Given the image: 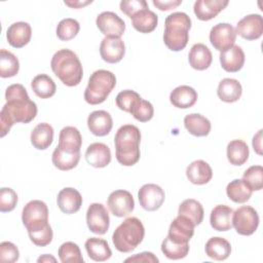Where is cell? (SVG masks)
Listing matches in <instances>:
<instances>
[{"label":"cell","instance_id":"obj_13","mask_svg":"<svg viewBox=\"0 0 263 263\" xmlns=\"http://www.w3.org/2000/svg\"><path fill=\"white\" fill-rule=\"evenodd\" d=\"M97 27L106 37H121L125 31V23L115 12L104 11L97 16Z\"/></svg>","mask_w":263,"mask_h":263},{"label":"cell","instance_id":"obj_33","mask_svg":"<svg viewBox=\"0 0 263 263\" xmlns=\"http://www.w3.org/2000/svg\"><path fill=\"white\" fill-rule=\"evenodd\" d=\"M53 141V128L49 123L37 124L31 133V143L38 150L47 149Z\"/></svg>","mask_w":263,"mask_h":263},{"label":"cell","instance_id":"obj_51","mask_svg":"<svg viewBox=\"0 0 263 263\" xmlns=\"http://www.w3.org/2000/svg\"><path fill=\"white\" fill-rule=\"evenodd\" d=\"M153 5L161 11H166L174 9L182 4V0H168V1H161V0H153Z\"/></svg>","mask_w":263,"mask_h":263},{"label":"cell","instance_id":"obj_32","mask_svg":"<svg viewBox=\"0 0 263 263\" xmlns=\"http://www.w3.org/2000/svg\"><path fill=\"white\" fill-rule=\"evenodd\" d=\"M184 125L189 134L195 137H205L211 132L210 120L198 113H191L185 116Z\"/></svg>","mask_w":263,"mask_h":263},{"label":"cell","instance_id":"obj_18","mask_svg":"<svg viewBox=\"0 0 263 263\" xmlns=\"http://www.w3.org/2000/svg\"><path fill=\"white\" fill-rule=\"evenodd\" d=\"M31 26L26 22L13 23L6 31L7 41L14 48H22L27 45L31 40Z\"/></svg>","mask_w":263,"mask_h":263},{"label":"cell","instance_id":"obj_38","mask_svg":"<svg viewBox=\"0 0 263 263\" xmlns=\"http://www.w3.org/2000/svg\"><path fill=\"white\" fill-rule=\"evenodd\" d=\"M252 190L240 179L231 181L226 187V193L229 199L236 203L247 202L252 196Z\"/></svg>","mask_w":263,"mask_h":263},{"label":"cell","instance_id":"obj_9","mask_svg":"<svg viewBox=\"0 0 263 263\" xmlns=\"http://www.w3.org/2000/svg\"><path fill=\"white\" fill-rule=\"evenodd\" d=\"M86 224L88 229L99 235L105 234L110 226V218L107 209L99 202L91 203L86 212Z\"/></svg>","mask_w":263,"mask_h":263},{"label":"cell","instance_id":"obj_39","mask_svg":"<svg viewBox=\"0 0 263 263\" xmlns=\"http://www.w3.org/2000/svg\"><path fill=\"white\" fill-rule=\"evenodd\" d=\"M20 62L10 51L2 48L0 50V76L2 78L13 77L18 73Z\"/></svg>","mask_w":263,"mask_h":263},{"label":"cell","instance_id":"obj_6","mask_svg":"<svg viewBox=\"0 0 263 263\" xmlns=\"http://www.w3.org/2000/svg\"><path fill=\"white\" fill-rule=\"evenodd\" d=\"M116 85L115 75L108 70L95 71L84 90V100L89 105H98L108 98Z\"/></svg>","mask_w":263,"mask_h":263},{"label":"cell","instance_id":"obj_54","mask_svg":"<svg viewBox=\"0 0 263 263\" xmlns=\"http://www.w3.org/2000/svg\"><path fill=\"white\" fill-rule=\"evenodd\" d=\"M55 262L57 260H55V258L54 257H52L51 255H43V256H41V257H39L38 259H37V262L38 263H40V262Z\"/></svg>","mask_w":263,"mask_h":263},{"label":"cell","instance_id":"obj_34","mask_svg":"<svg viewBox=\"0 0 263 263\" xmlns=\"http://www.w3.org/2000/svg\"><path fill=\"white\" fill-rule=\"evenodd\" d=\"M80 160V152H69L59 146L54 149L51 156L53 165L61 171H70L74 168Z\"/></svg>","mask_w":263,"mask_h":263},{"label":"cell","instance_id":"obj_4","mask_svg":"<svg viewBox=\"0 0 263 263\" xmlns=\"http://www.w3.org/2000/svg\"><path fill=\"white\" fill-rule=\"evenodd\" d=\"M191 20L185 12H174L164 22L163 42L173 51L184 49L189 40Z\"/></svg>","mask_w":263,"mask_h":263},{"label":"cell","instance_id":"obj_15","mask_svg":"<svg viewBox=\"0 0 263 263\" xmlns=\"http://www.w3.org/2000/svg\"><path fill=\"white\" fill-rule=\"evenodd\" d=\"M125 53V45L120 37H105L100 45V54L103 61L109 64L120 62Z\"/></svg>","mask_w":263,"mask_h":263},{"label":"cell","instance_id":"obj_37","mask_svg":"<svg viewBox=\"0 0 263 263\" xmlns=\"http://www.w3.org/2000/svg\"><path fill=\"white\" fill-rule=\"evenodd\" d=\"M31 87L34 93L41 99L51 98L57 90L54 81L46 74H39L35 76L31 82Z\"/></svg>","mask_w":263,"mask_h":263},{"label":"cell","instance_id":"obj_1","mask_svg":"<svg viewBox=\"0 0 263 263\" xmlns=\"http://www.w3.org/2000/svg\"><path fill=\"white\" fill-rule=\"evenodd\" d=\"M6 104L0 112V137L7 135L15 122L29 123L37 115V105L31 101L24 85H9L5 90Z\"/></svg>","mask_w":263,"mask_h":263},{"label":"cell","instance_id":"obj_2","mask_svg":"<svg viewBox=\"0 0 263 263\" xmlns=\"http://www.w3.org/2000/svg\"><path fill=\"white\" fill-rule=\"evenodd\" d=\"M141 132L133 124H124L118 128L114 137L117 161L124 166H132L140 159Z\"/></svg>","mask_w":263,"mask_h":263},{"label":"cell","instance_id":"obj_40","mask_svg":"<svg viewBox=\"0 0 263 263\" xmlns=\"http://www.w3.org/2000/svg\"><path fill=\"white\" fill-rule=\"evenodd\" d=\"M161 252L171 260H179L185 258L189 253V242L181 243L172 240L166 236L161 243Z\"/></svg>","mask_w":263,"mask_h":263},{"label":"cell","instance_id":"obj_11","mask_svg":"<svg viewBox=\"0 0 263 263\" xmlns=\"http://www.w3.org/2000/svg\"><path fill=\"white\" fill-rule=\"evenodd\" d=\"M235 39V29L228 23L217 24L211 29L210 42L219 51H224L233 46Z\"/></svg>","mask_w":263,"mask_h":263},{"label":"cell","instance_id":"obj_19","mask_svg":"<svg viewBox=\"0 0 263 263\" xmlns=\"http://www.w3.org/2000/svg\"><path fill=\"white\" fill-rule=\"evenodd\" d=\"M85 160L93 167H105L111 161L110 148L104 143H92L85 151Z\"/></svg>","mask_w":263,"mask_h":263},{"label":"cell","instance_id":"obj_31","mask_svg":"<svg viewBox=\"0 0 263 263\" xmlns=\"http://www.w3.org/2000/svg\"><path fill=\"white\" fill-rule=\"evenodd\" d=\"M158 23V17L149 8H144L132 16L133 27L140 33H151L153 32Z\"/></svg>","mask_w":263,"mask_h":263},{"label":"cell","instance_id":"obj_25","mask_svg":"<svg viewBox=\"0 0 263 263\" xmlns=\"http://www.w3.org/2000/svg\"><path fill=\"white\" fill-rule=\"evenodd\" d=\"M188 61L193 69L203 71L211 66L213 55L208 46L202 43H196L189 51Z\"/></svg>","mask_w":263,"mask_h":263},{"label":"cell","instance_id":"obj_46","mask_svg":"<svg viewBox=\"0 0 263 263\" xmlns=\"http://www.w3.org/2000/svg\"><path fill=\"white\" fill-rule=\"evenodd\" d=\"M17 203V194L11 188L0 189V211L2 213L11 212Z\"/></svg>","mask_w":263,"mask_h":263},{"label":"cell","instance_id":"obj_8","mask_svg":"<svg viewBox=\"0 0 263 263\" xmlns=\"http://www.w3.org/2000/svg\"><path fill=\"white\" fill-rule=\"evenodd\" d=\"M259 215L257 211L250 206L243 205L233 212L232 226L240 235H252L258 228Z\"/></svg>","mask_w":263,"mask_h":263},{"label":"cell","instance_id":"obj_16","mask_svg":"<svg viewBox=\"0 0 263 263\" xmlns=\"http://www.w3.org/2000/svg\"><path fill=\"white\" fill-rule=\"evenodd\" d=\"M194 224L188 218L178 215L170 225L167 236L176 242L188 243L194 234Z\"/></svg>","mask_w":263,"mask_h":263},{"label":"cell","instance_id":"obj_52","mask_svg":"<svg viewBox=\"0 0 263 263\" xmlns=\"http://www.w3.org/2000/svg\"><path fill=\"white\" fill-rule=\"evenodd\" d=\"M253 148L255 152L262 155V129H260L253 138Z\"/></svg>","mask_w":263,"mask_h":263},{"label":"cell","instance_id":"obj_35","mask_svg":"<svg viewBox=\"0 0 263 263\" xmlns=\"http://www.w3.org/2000/svg\"><path fill=\"white\" fill-rule=\"evenodd\" d=\"M203 208L199 201L193 198L185 199L179 205L178 215L188 218L194 226L199 225L203 220Z\"/></svg>","mask_w":263,"mask_h":263},{"label":"cell","instance_id":"obj_23","mask_svg":"<svg viewBox=\"0 0 263 263\" xmlns=\"http://www.w3.org/2000/svg\"><path fill=\"white\" fill-rule=\"evenodd\" d=\"M233 210L226 204L216 205L210 216L211 226L217 231H228L232 228Z\"/></svg>","mask_w":263,"mask_h":263},{"label":"cell","instance_id":"obj_22","mask_svg":"<svg viewBox=\"0 0 263 263\" xmlns=\"http://www.w3.org/2000/svg\"><path fill=\"white\" fill-rule=\"evenodd\" d=\"M220 63L226 72H238L245 64V52L238 45H233L230 48L221 51Z\"/></svg>","mask_w":263,"mask_h":263},{"label":"cell","instance_id":"obj_24","mask_svg":"<svg viewBox=\"0 0 263 263\" xmlns=\"http://www.w3.org/2000/svg\"><path fill=\"white\" fill-rule=\"evenodd\" d=\"M188 180L195 185H204L209 183L213 177L212 167L204 160H195L186 168Z\"/></svg>","mask_w":263,"mask_h":263},{"label":"cell","instance_id":"obj_43","mask_svg":"<svg viewBox=\"0 0 263 263\" xmlns=\"http://www.w3.org/2000/svg\"><path fill=\"white\" fill-rule=\"evenodd\" d=\"M241 180L252 191L261 190L263 187V167L261 165L250 166L243 173Z\"/></svg>","mask_w":263,"mask_h":263},{"label":"cell","instance_id":"obj_7","mask_svg":"<svg viewBox=\"0 0 263 263\" xmlns=\"http://www.w3.org/2000/svg\"><path fill=\"white\" fill-rule=\"evenodd\" d=\"M22 221L28 234L36 233L49 226L48 208L42 200H31L23 209Z\"/></svg>","mask_w":263,"mask_h":263},{"label":"cell","instance_id":"obj_48","mask_svg":"<svg viewBox=\"0 0 263 263\" xmlns=\"http://www.w3.org/2000/svg\"><path fill=\"white\" fill-rule=\"evenodd\" d=\"M144 8H148V3L145 0H123L120 2V10L130 18Z\"/></svg>","mask_w":263,"mask_h":263},{"label":"cell","instance_id":"obj_45","mask_svg":"<svg viewBox=\"0 0 263 263\" xmlns=\"http://www.w3.org/2000/svg\"><path fill=\"white\" fill-rule=\"evenodd\" d=\"M130 114L140 122H147L152 119L154 115V108L152 104L146 100H139L130 111Z\"/></svg>","mask_w":263,"mask_h":263},{"label":"cell","instance_id":"obj_49","mask_svg":"<svg viewBox=\"0 0 263 263\" xmlns=\"http://www.w3.org/2000/svg\"><path fill=\"white\" fill-rule=\"evenodd\" d=\"M29 237L34 245H36L38 247H46L51 242L52 237H53V232H52L51 226L49 225L47 228H45L41 231L29 234Z\"/></svg>","mask_w":263,"mask_h":263},{"label":"cell","instance_id":"obj_17","mask_svg":"<svg viewBox=\"0 0 263 263\" xmlns=\"http://www.w3.org/2000/svg\"><path fill=\"white\" fill-rule=\"evenodd\" d=\"M87 126L90 133L97 137L107 136L113 126V120L105 110H97L91 112L87 117Z\"/></svg>","mask_w":263,"mask_h":263},{"label":"cell","instance_id":"obj_5","mask_svg":"<svg viewBox=\"0 0 263 263\" xmlns=\"http://www.w3.org/2000/svg\"><path fill=\"white\" fill-rule=\"evenodd\" d=\"M145 235L143 223L136 217L126 218L113 232L112 241L115 249L121 253L133 252Z\"/></svg>","mask_w":263,"mask_h":263},{"label":"cell","instance_id":"obj_50","mask_svg":"<svg viewBox=\"0 0 263 263\" xmlns=\"http://www.w3.org/2000/svg\"><path fill=\"white\" fill-rule=\"evenodd\" d=\"M125 262H136V263H157L158 258L151 252H142L128 257L124 260Z\"/></svg>","mask_w":263,"mask_h":263},{"label":"cell","instance_id":"obj_28","mask_svg":"<svg viewBox=\"0 0 263 263\" xmlns=\"http://www.w3.org/2000/svg\"><path fill=\"white\" fill-rule=\"evenodd\" d=\"M84 247L88 257L93 261L104 262L112 256V251L108 242L103 238L90 237L85 241Z\"/></svg>","mask_w":263,"mask_h":263},{"label":"cell","instance_id":"obj_29","mask_svg":"<svg viewBox=\"0 0 263 263\" xmlns=\"http://www.w3.org/2000/svg\"><path fill=\"white\" fill-rule=\"evenodd\" d=\"M204 250L209 258L216 261H223L229 257L231 246L227 239L220 236H214L206 241Z\"/></svg>","mask_w":263,"mask_h":263},{"label":"cell","instance_id":"obj_53","mask_svg":"<svg viewBox=\"0 0 263 263\" xmlns=\"http://www.w3.org/2000/svg\"><path fill=\"white\" fill-rule=\"evenodd\" d=\"M64 3L68 6H70L71 8H81L85 5H88L90 3H92L91 0H88V1H80V0H71V1H68V0H65Z\"/></svg>","mask_w":263,"mask_h":263},{"label":"cell","instance_id":"obj_41","mask_svg":"<svg viewBox=\"0 0 263 263\" xmlns=\"http://www.w3.org/2000/svg\"><path fill=\"white\" fill-rule=\"evenodd\" d=\"M59 258L63 263H82L83 257L81 255L78 245L72 241H67L59 248Z\"/></svg>","mask_w":263,"mask_h":263},{"label":"cell","instance_id":"obj_44","mask_svg":"<svg viewBox=\"0 0 263 263\" xmlns=\"http://www.w3.org/2000/svg\"><path fill=\"white\" fill-rule=\"evenodd\" d=\"M142 98L140 97V95L138 92H136L135 90H130V89H125V90H122L120 91L116 99H115V102H116V105L117 107L124 111V112H128L130 113L132 109L134 108V106L136 105V103L141 100Z\"/></svg>","mask_w":263,"mask_h":263},{"label":"cell","instance_id":"obj_21","mask_svg":"<svg viewBox=\"0 0 263 263\" xmlns=\"http://www.w3.org/2000/svg\"><path fill=\"white\" fill-rule=\"evenodd\" d=\"M57 202L63 213L74 214L78 212L82 205V196L76 189L67 187L59 192Z\"/></svg>","mask_w":263,"mask_h":263},{"label":"cell","instance_id":"obj_3","mask_svg":"<svg viewBox=\"0 0 263 263\" xmlns=\"http://www.w3.org/2000/svg\"><path fill=\"white\" fill-rule=\"evenodd\" d=\"M54 75L67 86H76L81 82L83 76L82 65L77 54L68 49L58 50L50 62Z\"/></svg>","mask_w":263,"mask_h":263},{"label":"cell","instance_id":"obj_47","mask_svg":"<svg viewBox=\"0 0 263 263\" xmlns=\"http://www.w3.org/2000/svg\"><path fill=\"white\" fill-rule=\"evenodd\" d=\"M20 252L17 247L10 241L0 243V261L3 263H13L18 260Z\"/></svg>","mask_w":263,"mask_h":263},{"label":"cell","instance_id":"obj_12","mask_svg":"<svg viewBox=\"0 0 263 263\" xmlns=\"http://www.w3.org/2000/svg\"><path fill=\"white\" fill-rule=\"evenodd\" d=\"M138 198L144 210L153 212L162 205L165 194L160 186L156 184H145L140 188Z\"/></svg>","mask_w":263,"mask_h":263},{"label":"cell","instance_id":"obj_10","mask_svg":"<svg viewBox=\"0 0 263 263\" xmlns=\"http://www.w3.org/2000/svg\"><path fill=\"white\" fill-rule=\"evenodd\" d=\"M107 204L110 212L118 218L128 216L135 209V201L132 193L122 189L111 192L107 199Z\"/></svg>","mask_w":263,"mask_h":263},{"label":"cell","instance_id":"obj_42","mask_svg":"<svg viewBox=\"0 0 263 263\" xmlns=\"http://www.w3.org/2000/svg\"><path fill=\"white\" fill-rule=\"evenodd\" d=\"M79 23L71 17L62 20L57 27V36L62 41H69L73 39L79 32Z\"/></svg>","mask_w":263,"mask_h":263},{"label":"cell","instance_id":"obj_30","mask_svg":"<svg viewBox=\"0 0 263 263\" xmlns=\"http://www.w3.org/2000/svg\"><path fill=\"white\" fill-rule=\"evenodd\" d=\"M82 137L80 132L74 126L62 128L59 136V147L69 152H80Z\"/></svg>","mask_w":263,"mask_h":263},{"label":"cell","instance_id":"obj_26","mask_svg":"<svg viewBox=\"0 0 263 263\" xmlns=\"http://www.w3.org/2000/svg\"><path fill=\"white\" fill-rule=\"evenodd\" d=\"M170 101L177 108L187 109L196 103L197 92L189 85H180L171 92Z\"/></svg>","mask_w":263,"mask_h":263},{"label":"cell","instance_id":"obj_27","mask_svg":"<svg viewBox=\"0 0 263 263\" xmlns=\"http://www.w3.org/2000/svg\"><path fill=\"white\" fill-rule=\"evenodd\" d=\"M242 93L241 84L233 78H224L219 82L217 95L225 103H234L238 101Z\"/></svg>","mask_w":263,"mask_h":263},{"label":"cell","instance_id":"obj_36","mask_svg":"<svg viewBox=\"0 0 263 263\" xmlns=\"http://www.w3.org/2000/svg\"><path fill=\"white\" fill-rule=\"evenodd\" d=\"M249 155V147L242 140H233L227 145V158L233 165H242L247 162Z\"/></svg>","mask_w":263,"mask_h":263},{"label":"cell","instance_id":"obj_20","mask_svg":"<svg viewBox=\"0 0 263 263\" xmlns=\"http://www.w3.org/2000/svg\"><path fill=\"white\" fill-rule=\"evenodd\" d=\"M227 5V0H197L194 3L193 11L198 20L210 21L216 17Z\"/></svg>","mask_w":263,"mask_h":263},{"label":"cell","instance_id":"obj_14","mask_svg":"<svg viewBox=\"0 0 263 263\" xmlns=\"http://www.w3.org/2000/svg\"><path fill=\"white\" fill-rule=\"evenodd\" d=\"M235 33L247 40H256L263 33V18L260 14L243 16L236 25Z\"/></svg>","mask_w":263,"mask_h":263}]
</instances>
